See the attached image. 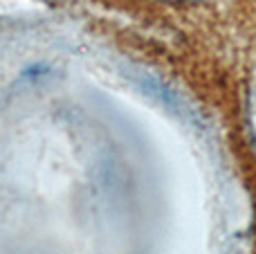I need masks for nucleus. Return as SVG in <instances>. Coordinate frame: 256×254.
I'll return each mask as SVG.
<instances>
[{"label":"nucleus","instance_id":"nucleus-1","mask_svg":"<svg viewBox=\"0 0 256 254\" xmlns=\"http://www.w3.org/2000/svg\"><path fill=\"white\" fill-rule=\"evenodd\" d=\"M45 2H63V0H45Z\"/></svg>","mask_w":256,"mask_h":254}]
</instances>
